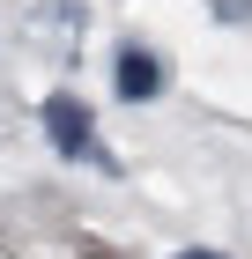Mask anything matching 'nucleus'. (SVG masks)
<instances>
[{
	"mask_svg": "<svg viewBox=\"0 0 252 259\" xmlns=\"http://www.w3.org/2000/svg\"><path fill=\"white\" fill-rule=\"evenodd\" d=\"M215 22H252V0H208Z\"/></svg>",
	"mask_w": 252,
	"mask_h": 259,
	"instance_id": "nucleus-3",
	"label": "nucleus"
},
{
	"mask_svg": "<svg viewBox=\"0 0 252 259\" xmlns=\"http://www.w3.org/2000/svg\"><path fill=\"white\" fill-rule=\"evenodd\" d=\"M178 259H230V252H208V244H193V252H178Z\"/></svg>",
	"mask_w": 252,
	"mask_h": 259,
	"instance_id": "nucleus-4",
	"label": "nucleus"
},
{
	"mask_svg": "<svg viewBox=\"0 0 252 259\" xmlns=\"http://www.w3.org/2000/svg\"><path fill=\"white\" fill-rule=\"evenodd\" d=\"M38 119H45V141H52L67 163H97V170H119V156L97 141V119H89V104H82V97H67V89H59V97H45V111H38Z\"/></svg>",
	"mask_w": 252,
	"mask_h": 259,
	"instance_id": "nucleus-1",
	"label": "nucleus"
},
{
	"mask_svg": "<svg viewBox=\"0 0 252 259\" xmlns=\"http://www.w3.org/2000/svg\"><path fill=\"white\" fill-rule=\"evenodd\" d=\"M163 89H171L163 52H149V45H119V60H112V97H119V104H156Z\"/></svg>",
	"mask_w": 252,
	"mask_h": 259,
	"instance_id": "nucleus-2",
	"label": "nucleus"
}]
</instances>
